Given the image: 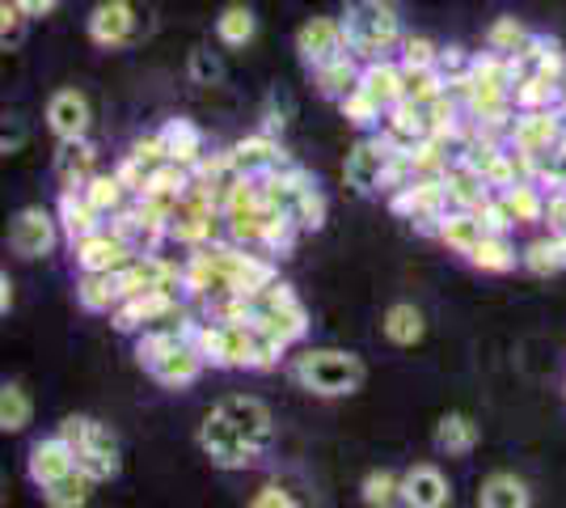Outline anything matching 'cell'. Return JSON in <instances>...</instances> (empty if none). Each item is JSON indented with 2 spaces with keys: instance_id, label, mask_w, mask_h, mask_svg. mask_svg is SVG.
I'll return each instance as SVG.
<instances>
[{
  "instance_id": "cell-48",
  "label": "cell",
  "mask_w": 566,
  "mask_h": 508,
  "mask_svg": "<svg viewBox=\"0 0 566 508\" xmlns=\"http://www.w3.org/2000/svg\"><path fill=\"white\" fill-rule=\"evenodd\" d=\"M401 73H406V97H415V102H436L449 90L440 69H401Z\"/></svg>"
},
{
  "instance_id": "cell-2",
  "label": "cell",
  "mask_w": 566,
  "mask_h": 508,
  "mask_svg": "<svg viewBox=\"0 0 566 508\" xmlns=\"http://www.w3.org/2000/svg\"><path fill=\"white\" fill-rule=\"evenodd\" d=\"M296 234L301 229L262 195L259 178H237L224 191V238L229 242L283 259V255H292Z\"/></svg>"
},
{
  "instance_id": "cell-19",
  "label": "cell",
  "mask_w": 566,
  "mask_h": 508,
  "mask_svg": "<svg viewBox=\"0 0 566 508\" xmlns=\"http://www.w3.org/2000/svg\"><path fill=\"white\" fill-rule=\"evenodd\" d=\"M431 132H436V127H431V106H427V102H415V97H401L398 106H389V111H385V123H380V136L398 148V153L431 141Z\"/></svg>"
},
{
  "instance_id": "cell-56",
  "label": "cell",
  "mask_w": 566,
  "mask_h": 508,
  "mask_svg": "<svg viewBox=\"0 0 566 508\" xmlns=\"http://www.w3.org/2000/svg\"><path fill=\"white\" fill-rule=\"evenodd\" d=\"M250 508H305L292 491H283L280 484H266V487H259V496L250 500Z\"/></svg>"
},
{
  "instance_id": "cell-3",
  "label": "cell",
  "mask_w": 566,
  "mask_h": 508,
  "mask_svg": "<svg viewBox=\"0 0 566 508\" xmlns=\"http://www.w3.org/2000/svg\"><path fill=\"white\" fill-rule=\"evenodd\" d=\"M195 326L190 331H144V335H136V361L157 386L187 390L203 377L208 356L195 339Z\"/></svg>"
},
{
  "instance_id": "cell-39",
  "label": "cell",
  "mask_w": 566,
  "mask_h": 508,
  "mask_svg": "<svg viewBox=\"0 0 566 508\" xmlns=\"http://www.w3.org/2000/svg\"><path fill=\"white\" fill-rule=\"evenodd\" d=\"M254 34H259V18H254V9L250 4H224L220 9V18H216V39H220V48H245V43H254Z\"/></svg>"
},
{
  "instance_id": "cell-17",
  "label": "cell",
  "mask_w": 566,
  "mask_h": 508,
  "mask_svg": "<svg viewBox=\"0 0 566 508\" xmlns=\"http://www.w3.org/2000/svg\"><path fill=\"white\" fill-rule=\"evenodd\" d=\"M347 51L352 48H347V25H343V18H308L296 30V55H301V64H305L308 73L338 60V55H347Z\"/></svg>"
},
{
  "instance_id": "cell-38",
  "label": "cell",
  "mask_w": 566,
  "mask_h": 508,
  "mask_svg": "<svg viewBox=\"0 0 566 508\" xmlns=\"http://www.w3.org/2000/svg\"><path fill=\"white\" fill-rule=\"evenodd\" d=\"M512 102H516V111H549V106L563 102V81L542 73H524L512 85Z\"/></svg>"
},
{
  "instance_id": "cell-13",
  "label": "cell",
  "mask_w": 566,
  "mask_h": 508,
  "mask_svg": "<svg viewBox=\"0 0 566 508\" xmlns=\"http://www.w3.org/2000/svg\"><path fill=\"white\" fill-rule=\"evenodd\" d=\"M60 238H64L60 217H55V208H43V204H25L18 208V217L9 220V250L18 259H48L60 246Z\"/></svg>"
},
{
  "instance_id": "cell-34",
  "label": "cell",
  "mask_w": 566,
  "mask_h": 508,
  "mask_svg": "<svg viewBox=\"0 0 566 508\" xmlns=\"http://www.w3.org/2000/svg\"><path fill=\"white\" fill-rule=\"evenodd\" d=\"M380 335L389 339L394 348H415V343H423L427 335V318L419 305H410V301H394L385 318H380Z\"/></svg>"
},
{
  "instance_id": "cell-33",
  "label": "cell",
  "mask_w": 566,
  "mask_h": 508,
  "mask_svg": "<svg viewBox=\"0 0 566 508\" xmlns=\"http://www.w3.org/2000/svg\"><path fill=\"white\" fill-rule=\"evenodd\" d=\"M359 76H364V60H355L352 51H347V55H338V60H331V64L313 69V85H317V94L322 97L343 102L347 94L359 90Z\"/></svg>"
},
{
  "instance_id": "cell-44",
  "label": "cell",
  "mask_w": 566,
  "mask_h": 508,
  "mask_svg": "<svg viewBox=\"0 0 566 508\" xmlns=\"http://www.w3.org/2000/svg\"><path fill=\"white\" fill-rule=\"evenodd\" d=\"M364 508H401V475L398 470H368L359 479Z\"/></svg>"
},
{
  "instance_id": "cell-1",
  "label": "cell",
  "mask_w": 566,
  "mask_h": 508,
  "mask_svg": "<svg viewBox=\"0 0 566 508\" xmlns=\"http://www.w3.org/2000/svg\"><path fill=\"white\" fill-rule=\"evenodd\" d=\"M271 280H280V259L275 255L220 242V238L199 246V250H187V259H182V289H187V297L208 301V305L237 297V292L262 289Z\"/></svg>"
},
{
  "instance_id": "cell-52",
  "label": "cell",
  "mask_w": 566,
  "mask_h": 508,
  "mask_svg": "<svg viewBox=\"0 0 566 508\" xmlns=\"http://www.w3.org/2000/svg\"><path fill=\"white\" fill-rule=\"evenodd\" d=\"M287 120H292V97L275 90V94L262 102V127L259 132H266V136H283Z\"/></svg>"
},
{
  "instance_id": "cell-60",
  "label": "cell",
  "mask_w": 566,
  "mask_h": 508,
  "mask_svg": "<svg viewBox=\"0 0 566 508\" xmlns=\"http://www.w3.org/2000/svg\"><path fill=\"white\" fill-rule=\"evenodd\" d=\"M558 106H566V73H563V102H558Z\"/></svg>"
},
{
  "instance_id": "cell-28",
  "label": "cell",
  "mask_w": 566,
  "mask_h": 508,
  "mask_svg": "<svg viewBox=\"0 0 566 508\" xmlns=\"http://www.w3.org/2000/svg\"><path fill=\"white\" fill-rule=\"evenodd\" d=\"M76 305L85 314H115L123 305V289H118V271H81L76 276Z\"/></svg>"
},
{
  "instance_id": "cell-9",
  "label": "cell",
  "mask_w": 566,
  "mask_h": 508,
  "mask_svg": "<svg viewBox=\"0 0 566 508\" xmlns=\"http://www.w3.org/2000/svg\"><path fill=\"white\" fill-rule=\"evenodd\" d=\"M55 433L76 449V466L90 470L97 484L118 479V470H123V445H118V433L111 424H102L94 415H69V419H60Z\"/></svg>"
},
{
  "instance_id": "cell-31",
  "label": "cell",
  "mask_w": 566,
  "mask_h": 508,
  "mask_svg": "<svg viewBox=\"0 0 566 508\" xmlns=\"http://www.w3.org/2000/svg\"><path fill=\"white\" fill-rule=\"evenodd\" d=\"M444 187H449L452 208H465V212H478V208L495 195V187H491V183H486L470 162H452L449 174H444Z\"/></svg>"
},
{
  "instance_id": "cell-21",
  "label": "cell",
  "mask_w": 566,
  "mask_h": 508,
  "mask_svg": "<svg viewBox=\"0 0 566 508\" xmlns=\"http://www.w3.org/2000/svg\"><path fill=\"white\" fill-rule=\"evenodd\" d=\"M69 470H76V449H72L60 433H51V436H43V440H34V445H30L25 475H30V484L39 487V491L51 487L55 479H64Z\"/></svg>"
},
{
  "instance_id": "cell-14",
  "label": "cell",
  "mask_w": 566,
  "mask_h": 508,
  "mask_svg": "<svg viewBox=\"0 0 566 508\" xmlns=\"http://www.w3.org/2000/svg\"><path fill=\"white\" fill-rule=\"evenodd\" d=\"M394 157H398V148L389 145L380 132L373 136H364L359 145L347 153V162H343V178H347V187L355 195H377L385 191V183H389V166H394Z\"/></svg>"
},
{
  "instance_id": "cell-45",
  "label": "cell",
  "mask_w": 566,
  "mask_h": 508,
  "mask_svg": "<svg viewBox=\"0 0 566 508\" xmlns=\"http://www.w3.org/2000/svg\"><path fill=\"white\" fill-rule=\"evenodd\" d=\"M528 39H533V30L520 22V18H512V13H503V18H495L491 30H486V51H495V55H507V60H512Z\"/></svg>"
},
{
  "instance_id": "cell-5",
  "label": "cell",
  "mask_w": 566,
  "mask_h": 508,
  "mask_svg": "<svg viewBox=\"0 0 566 508\" xmlns=\"http://www.w3.org/2000/svg\"><path fill=\"white\" fill-rule=\"evenodd\" d=\"M287 373H292L296 386L317 394V398H347L368 377L364 361L347 348H308L301 356H292Z\"/></svg>"
},
{
  "instance_id": "cell-10",
  "label": "cell",
  "mask_w": 566,
  "mask_h": 508,
  "mask_svg": "<svg viewBox=\"0 0 566 508\" xmlns=\"http://www.w3.org/2000/svg\"><path fill=\"white\" fill-rule=\"evenodd\" d=\"M144 30H148V18L140 13L136 0H97L85 18V34L102 51L132 48L144 39Z\"/></svg>"
},
{
  "instance_id": "cell-16",
  "label": "cell",
  "mask_w": 566,
  "mask_h": 508,
  "mask_svg": "<svg viewBox=\"0 0 566 508\" xmlns=\"http://www.w3.org/2000/svg\"><path fill=\"white\" fill-rule=\"evenodd\" d=\"M136 255H140V250L127 242L115 225H102L97 234H90V238H81V242L72 246L76 271H123Z\"/></svg>"
},
{
  "instance_id": "cell-55",
  "label": "cell",
  "mask_w": 566,
  "mask_h": 508,
  "mask_svg": "<svg viewBox=\"0 0 566 508\" xmlns=\"http://www.w3.org/2000/svg\"><path fill=\"white\" fill-rule=\"evenodd\" d=\"M545 225H549V234H566V187L545 191Z\"/></svg>"
},
{
  "instance_id": "cell-51",
  "label": "cell",
  "mask_w": 566,
  "mask_h": 508,
  "mask_svg": "<svg viewBox=\"0 0 566 508\" xmlns=\"http://www.w3.org/2000/svg\"><path fill=\"white\" fill-rule=\"evenodd\" d=\"M25 9L18 4V0H0V48L9 51V48H18L22 43V34H25Z\"/></svg>"
},
{
  "instance_id": "cell-11",
  "label": "cell",
  "mask_w": 566,
  "mask_h": 508,
  "mask_svg": "<svg viewBox=\"0 0 566 508\" xmlns=\"http://www.w3.org/2000/svg\"><path fill=\"white\" fill-rule=\"evenodd\" d=\"M449 208L452 204H449L444 178H415V183H406L398 191H389V212L406 220L410 229L431 234V238H436V225L444 220Z\"/></svg>"
},
{
  "instance_id": "cell-47",
  "label": "cell",
  "mask_w": 566,
  "mask_h": 508,
  "mask_svg": "<svg viewBox=\"0 0 566 508\" xmlns=\"http://www.w3.org/2000/svg\"><path fill=\"white\" fill-rule=\"evenodd\" d=\"M401 69H436L440 64V43L427 34H406V43L398 51Z\"/></svg>"
},
{
  "instance_id": "cell-49",
  "label": "cell",
  "mask_w": 566,
  "mask_h": 508,
  "mask_svg": "<svg viewBox=\"0 0 566 508\" xmlns=\"http://www.w3.org/2000/svg\"><path fill=\"white\" fill-rule=\"evenodd\" d=\"M478 220H482V229H486V234H495V238H512V234L520 229V220L512 217V208L503 204V195L499 191L478 208Z\"/></svg>"
},
{
  "instance_id": "cell-6",
  "label": "cell",
  "mask_w": 566,
  "mask_h": 508,
  "mask_svg": "<svg viewBox=\"0 0 566 508\" xmlns=\"http://www.w3.org/2000/svg\"><path fill=\"white\" fill-rule=\"evenodd\" d=\"M259 187L301 234H317V229L326 225V212H331V208H326V195H322L317 178H313L305 166L292 162V166L271 169V174L259 178Z\"/></svg>"
},
{
  "instance_id": "cell-26",
  "label": "cell",
  "mask_w": 566,
  "mask_h": 508,
  "mask_svg": "<svg viewBox=\"0 0 566 508\" xmlns=\"http://www.w3.org/2000/svg\"><path fill=\"white\" fill-rule=\"evenodd\" d=\"M55 217H60V229H64V242L69 246H76L81 238H90V234H97L106 225V217H97V208L85 199L81 187H60V195H55Z\"/></svg>"
},
{
  "instance_id": "cell-57",
  "label": "cell",
  "mask_w": 566,
  "mask_h": 508,
  "mask_svg": "<svg viewBox=\"0 0 566 508\" xmlns=\"http://www.w3.org/2000/svg\"><path fill=\"white\" fill-rule=\"evenodd\" d=\"M22 145H25L22 115H4V127H0V153H18Z\"/></svg>"
},
{
  "instance_id": "cell-54",
  "label": "cell",
  "mask_w": 566,
  "mask_h": 508,
  "mask_svg": "<svg viewBox=\"0 0 566 508\" xmlns=\"http://www.w3.org/2000/svg\"><path fill=\"white\" fill-rule=\"evenodd\" d=\"M440 73H444V81L449 85H457V81H465L473 69V55L465 48H440V64H436Z\"/></svg>"
},
{
  "instance_id": "cell-24",
  "label": "cell",
  "mask_w": 566,
  "mask_h": 508,
  "mask_svg": "<svg viewBox=\"0 0 566 508\" xmlns=\"http://www.w3.org/2000/svg\"><path fill=\"white\" fill-rule=\"evenodd\" d=\"M169 162L166 145H161V136L153 132V136H140V141H132V148L123 153V162L115 166V174L123 178V187L132 195H140L148 187V178L157 174V169Z\"/></svg>"
},
{
  "instance_id": "cell-29",
  "label": "cell",
  "mask_w": 566,
  "mask_h": 508,
  "mask_svg": "<svg viewBox=\"0 0 566 508\" xmlns=\"http://www.w3.org/2000/svg\"><path fill=\"white\" fill-rule=\"evenodd\" d=\"M94 174H97V145L90 136L60 141V148H55V178H60V187H85Z\"/></svg>"
},
{
  "instance_id": "cell-12",
  "label": "cell",
  "mask_w": 566,
  "mask_h": 508,
  "mask_svg": "<svg viewBox=\"0 0 566 508\" xmlns=\"http://www.w3.org/2000/svg\"><path fill=\"white\" fill-rule=\"evenodd\" d=\"M199 449L220 470H245V466L259 462L254 445L237 433V424L220 407H212V412L203 415V424H199Z\"/></svg>"
},
{
  "instance_id": "cell-22",
  "label": "cell",
  "mask_w": 566,
  "mask_h": 508,
  "mask_svg": "<svg viewBox=\"0 0 566 508\" xmlns=\"http://www.w3.org/2000/svg\"><path fill=\"white\" fill-rule=\"evenodd\" d=\"M401 508H452L449 475L431 462H419L401 475Z\"/></svg>"
},
{
  "instance_id": "cell-35",
  "label": "cell",
  "mask_w": 566,
  "mask_h": 508,
  "mask_svg": "<svg viewBox=\"0 0 566 508\" xmlns=\"http://www.w3.org/2000/svg\"><path fill=\"white\" fill-rule=\"evenodd\" d=\"M478 508H533V491L512 470H495L478 487Z\"/></svg>"
},
{
  "instance_id": "cell-43",
  "label": "cell",
  "mask_w": 566,
  "mask_h": 508,
  "mask_svg": "<svg viewBox=\"0 0 566 508\" xmlns=\"http://www.w3.org/2000/svg\"><path fill=\"white\" fill-rule=\"evenodd\" d=\"M30 419H34V403H30L25 386L22 382H4L0 386V433H25Z\"/></svg>"
},
{
  "instance_id": "cell-41",
  "label": "cell",
  "mask_w": 566,
  "mask_h": 508,
  "mask_svg": "<svg viewBox=\"0 0 566 508\" xmlns=\"http://www.w3.org/2000/svg\"><path fill=\"white\" fill-rule=\"evenodd\" d=\"M520 267L528 271V276H558V271H566V246L558 234H545V238H537V242L524 246V255H520Z\"/></svg>"
},
{
  "instance_id": "cell-59",
  "label": "cell",
  "mask_w": 566,
  "mask_h": 508,
  "mask_svg": "<svg viewBox=\"0 0 566 508\" xmlns=\"http://www.w3.org/2000/svg\"><path fill=\"white\" fill-rule=\"evenodd\" d=\"M13 310V280H9V271H0V314L9 318Z\"/></svg>"
},
{
  "instance_id": "cell-32",
  "label": "cell",
  "mask_w": 566,
  "mask_h": 508,
  "mask_svg": "<svg viewBox=\"0 0 566 508\" xmlns=\"http://www.w3.org/2000/svg\"><path fill=\"white\" fill-rule=\"evenodd\" d=\"M486 238V229H482V220L478 212H465V208H449L444 220L436 225V242L449 246L452 255H461V259H470L473 246Z\"/></svg>"
},
{
  "instance_id": "cell-18",
  "label": "cell",
  "mask_w": 566,
  "mask_h": 508,
  "mask_svg": "<svg viewBox=\"0 0 566 508\" xmlns=\"http://www.w3.org/2000/svg\"><path fill=\"white\" fill-rule=\"evenodd\" d=\"M216 407L233 419L237 433L254 445L259 458L271 454V445H275V415H271V407H266L262 398H254V394H229V398H220Z\"/></svg>"
},
{
  "instance_id": "cell-8",
  "label": "cell",
  "mask_w": 566,
  "mask_h": 508,
  "mask_svg": "<svg viewBox=\"0 0 566 508\" xmlns=\"http://www.w3.org/2000/svg\"><path fill=\"white\" fill-rule=\"evenodd\" d=\"M224 229V195L216 191L212 183H190L174 217H169V242H178L182 250H199L220 238Z\"/></svg>"
},
{
  "instance_id": "cell-20",
  "label": "cell",
  "mask_w": 566,
  "mask_h": 508,
  "mask_svg": "<svg viewBox=\"0 0 566 508\" xmlns=\"http://www.w3.org/2000/svg\"><path fill=\"white\" fill-rule=\"evenodd\" d=\"M48 127L55 141H81V136H90V127H94V106H90V97L81 94V90H55L48 97Z\"/></svg>"
},
{
  "instance_id": "cell-61",
  "label": "cell",
  "mask_w": 566,
  "mask_h": 508,
  "mask_svg": "<svg viewBox=\"0 0 566 508\" xmlns=\"http://www.w3.org/2000/svg\"><path fill=\"white\" fill-rule=\"evenodd\" d=\"M373 4H398V0H373Z\"/></svg>"
},
{
  "instance_id": "cell-37",
  "label": "cell",
  "mask_w": 566,
  "mask_h": 508,
  "mask_svg": "<svg viewBox=\"0 0 566 508\" xmlns=\"http://www.w3.org/2000/svg\"><path fill=\"white\" fill-rule=\"evenodd\" d=\"M85 191V199L97 208V217H106V220H115L127 204H132V191L123 187V178H118L115 169H97L94 178L81 187Z\"/></svg>"
},
{
  "instance_id": "cell-42",
  "label": "cell",
  "mask_w": 566,
  "mask_h": 508,
  "mask_svg": "<svg viewBox=\"0 0 566 508\" xmlns=\"http://www.w3.org/2000/svg\"><path fill=\"white\" fill-rule=\"evenodd\" d=\"M503 204L512 208V217L520 225H545V187L542 183H533V178H524V183H512V187H503Z\"/></svg>"
},
{
  "instance_id": "cell-23",
  "label": "cell",
  "mask_w": 566,
  "mask_h": 508,
  "mask_svg": "<svg viewBox=\"0 0 566 508\" xmlns=\"http://www.w3.org/2000/svg\"><path fill=\"white\" fill-rule=\"evenodd\" d=\"M229 157H233V169L241 178H262V174H271V169L292 166V157L283 153L280 136H266V132L241 136L237 145H229Z\"/></svg>"
},
{
  "instance_id": "cell-50",
  "label": "cell",
  "mask_w": 566,
  "mask_h": 508,
  "mask_svg": "<svg viewBox=\"0 0 566 508\" xmlns=\"http://www.w3.org/2000/svg\"><path fill=\"white\" fill-rule=\"evenodd\" d=\"M187 76L195 85H220L224 81V60L212 48H195L187 60Z\"/></svg>"
},
{
  "instance_id": "cell-4",
  "label": "cell",
  "mask_w": 566,
  "mask_h": 508,
  "mask_svg": "<svg viewBox=\"0 0 566 508\" xmlns=\"http://www.w3.org/2000/svg\"><path fill=\"white\" fill-rule=\"evenodd\" d=\"M195 339H199V348H203L212 369H275L283 361L280 343L266 339L250 322L208 318V322L195 326Z\"/></svg>"
},
{
  "instance_id": "cell-7",
  "label": "cell",
  "mask_w": 566,
  "mask_h": 508,
  "mask_svg": "<svg viewBox=\"0 0 566 508\" xmlns=\"http://www.w3.org/2000/svg\"><path fill=\"white\" fill-rule=\"evenodd\" d=\"M347 25V48L355 60L373 64V60H389L398 55L406 43V30H401L398 4H373V0H355L352 9L343 13Z\"/></svg>"
},
{
  "instance_id": "cell-40",
  "label": "cell",
  "mask_w": 566,
  "mask_h": 508,
  "mask_svg": "<svg viewBox=\"0 0 566 508\" xmlns=\"http://www.w3.org/2000/svg\"><path fill=\"white\" fill-rule=\"evenodd\" d=\"M470 267H478L482 276H507V271H516L520 255L516 246H512V238H495V234H486L482 242L473 246V255L465 259Z\"/></svg>"
},
{
  "instance_id": "cell-25",
  "label": "cell",
  "mask_w": 566,
  "mask_h": 508,
  "mask_svg": "<svg viewBox=\"0 0 566 508\" xmlns=\"http://www.w3.org/2000/svg\"><path fill=\"white\" fill-rule=\"evenodd\" d=\"M157 136H161V145H166L169 162H178V166L195 169L203 157H208V136H203V127L187 115H174L157 127Z\"/></svg>"
},
{
  "instance_id": "cell-15",
  "label": "cell",
  "mask_w": 566,
  "mask_h": 508,
  "mask_svg": "<svg viewBox=\"0 0 566 508\" xmlns=\"http://www.w3.org/2000/svg\"><path fill=\"white\" fill-rule=\"evenodd\" d=\"M563 136L566 120L558 106H549V111H516V120L507 127V145L524 153V157H533V162H542L545 153H554Z\"/></svg>"
},
{
  "instance_id": "cell-58",
  "label": "cell",
  "mask_w": 566,
  "mask_h": 508,
  "mask_svg": "<svg viewBox=\"0 0 566 508\" xmlns=\"http://www.w3.org/2000/svg\"><path fill=\"white\" fill-rule=\"evenodd\" d=\"M25 9V18H48V13H55V4L60 0H18Z\"/></svg>"
},
{
  "instance_id": "cell-30",
  "label": "cell",
  "mask_w": 566,
  "mask_h": 508,
  "mask_svg": "<svg viewBox=\"0 0 566 508\" xmlns=\"http://www.w3.org/2000/svg\"><path fill=\"white\" fill-rule=\"evenodd\" d=\"M478 440H482V428H478V419L470 412L440 415V424H436V449L444 458H465V454L478 449Z\"/></svg>"
},
{
  "instance_id": "cell-36",
  "label": "cell",
  "mask_w": 566,
  "mask_h": 508,
  "mask_svg": "<svg viewBox=\"0 0 566 508\" xmlns=\"http://www.w3.org/2000/svg\"><path fill=\"white\" fill-rule=\"evenodd\" d=\"M97 479L90 475V470H69L64 479H55L51 487H43V505L48 508H90V500H94L97 491Z\"/></svg>"
},
{
  "instance_id": "cell-53",
  "label": "cell",
  "mask_w": 566,
  "mask_h": 508,
  "mask_svg": "<svg viewBox=\"0 0 566 508\" xmlns=\"http://www.w3.org/2000/svg\"><path fill=\"white\" fill-rule=\"evenodd\" d=\"M537 183H542L545 191L549 187H566V136L558 141L554 153H545L542 162H537Z\"/></svg>"
},
{
  "instance_id": "cell-46",
  "label": "cell",
  "mask_w": 566,
  "mask_h": 508,
  "mask_svg": "<svg viewBox=\"0 0 566 508\" xmlns=\"http://www.w3.org/2000/svg\"><path fill=\"white\" fill-rule=\"evenodd\" d=\"M338 111H343V120L352 123V127H359V132H380V123H385V111H380L364 90H355V94L343 97Z\"/></svg>"
},
{
  "instance_id": "cell-27",
  "label": "cell",
  "mask_w": 566,
  "mask_h": 508,
  "mask_svg": "<svg viewBox=\"0 0 566 508\" xmlns=\"http://www.w3.org/2000/svg\"><path fill=\"white\" fill-rule=\"evenodd\" d=\"M359 90L377 102L380 111H389V106H398L401 97H406V73H401L398 55H389V60H373V64H364V76H359Z\"/></svg>"
}]
</instances>
